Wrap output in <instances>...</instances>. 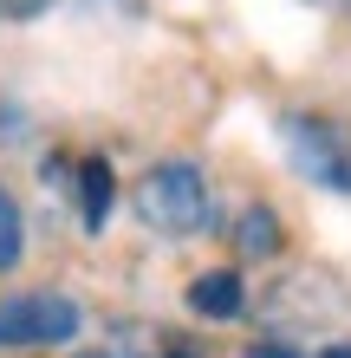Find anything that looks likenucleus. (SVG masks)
Returning a JSON list of instances; mask_svg holds the SVG:
<instances>
[{
    "instance_id": "3",
    "label": "nucleus",
    "mask_w": 351,
    "mask_h": 358,
    "mask_svg": "<svg viewBox=\"0 0 351 358\" xmlns=\"http://www.w3.org/2000/svg\"><path fill=\"white\" fill-rule=\"evenodd\" d=\"M286 157L325 189H351V137L325 117H286Z\"/></svg>"
},
{
    "instance_id": "2",
    "label": "nucleus",
    "mask_w": 351,
    "mask_h": 358,
    "mask_svg": "<svg viewBox=\"0 0 351 358\" xmlns=\"http://www.w3.org/2000/svg\"><path fill=\"white\" fill-rule=\"evenodd\" d=\"M78 332V306L66 293H20L0 300V345H66Z\"/></svg>"
},
{
    "instance_id": "6",
    "label": "nucleus",
    "mask_w": 351,
    "mask_h": 358,
    "mask_svg": "<svg viewBox=\"0 0 351 358\" xmlns=\"http://www.w3.org/2000/svg\"><path fill=\"white\" fill-rule=\"evenodd\" d=\"M20 248H27V235H20V208H13L7 189H0V273L20 261Z\"/></svg>"
},
{
    "instance_id": "11",
    "label": "nucleus",
    "mask_w": 351,
    "mask_h": 358,
    "mask_svg": "<svg viewBox=\"0 0 351 358\" xmlns=\"http://www.w3.org/2000/svg\"><path fill=\"white\" fill-rule=\"evenodd\" d=\"M91 358H111V352H91Z\"/></svg>"
},
{
    "instance_id": "4",
    "label": "nucleus",
    "mask_w": 351,
    "mask_h": 358,
    "mask_svg": "<svg viewBox=\"0 0 351 358\" xmlns=\"http://www.w3.org/2000/svg\"><path fill=\"white\" fill-rule=\"evenodd\" d=\"M189 306L202 313V320H234V313L247 306V280L228 267H215V273H202V280L189 287Z\"/></svg>"
},
{
    "instance_id": "9",
    "label": "nucleus",
    "mask_w": 351,
    "mask_h": 358,
    "mask_svg": "<svg viewBox=\"0 0 351 358\" xmlns=\"http://www.w3.org/2000/svg\"><path fill=\"white\" fill-rule=\"evenodd\" d=\"M247 358H299V352H293V345H254Z\"/></svg>"
},
{
    "instance_id": "5",
    "label": "nucleus",
    "mask_w": 351,
    "mask_h": 358,
    "mask_svg": "<svg viewBox=\"0 0 351 358\" xmlns=\"http://www.w3.org/2000/svg\"><path fill=\"white\" fill-rule=\"evenodd\" d=\"M78 208H85V228H105V215H111V163L105 157H91L78 170Z\"/></svg>"
},
{
    "instance_id": "8",
    "label": "nucleus",
    "mask_w": 351,
    "mask_h": 358,
    "mask_svg": "<svg viewBox=\"0 0 351 358\" xmlns=\"http://www.w3.org/2000/svg\"><path fill=\"white\" fill-rule=\"evenodd\" d=\"M46 0H0V20H33Z\"/></svg>"
},
{
    "instance_id": "1",
    "label": "nucleus",
    "mask_w": 351,
    "mask_h": 358,
    "mask_svg": "<svg viewBox=\"0 0 351 358\" xmlns=\"http://www.w3.org/2000/svg\"><path fill=\"white\" fill-rule=\"evenodd\" d=\"M137 215L156 235H195L209 222V182H202V170L195 163H156L137 182Z\"/></svg>"
},
{
    "instance_id": "10",
    "label": "nucleus",
    "mask_w": 351,
    "mask_h": 358,
    "mask_svg": "<svg viewBox=\"0 0 351 358\" xmlns=\"http://www.w3.org/2000/svg\"><path fill=\"white\" fill-rule=\"evenodd\" d=\"M319 358H351V345H325V352H319Z\"/></svg>"
},
{
    "instance_id": "7",
    "label": "nucleus",
    "mask_w": 351,
    "mask_h": 358,
    "mask_svg": "<svg viewBox=\"0 0 351 358\" xmlns=\"http://www.w3.org/2000/svg\"><path fill=\"white\" fill-rule=\"evenodd\" d=\"M241 241L254 248V255H267V248L280 241V235H274V215H267V208H247V222H241Z\"/></svg>"
}]
</instances>
